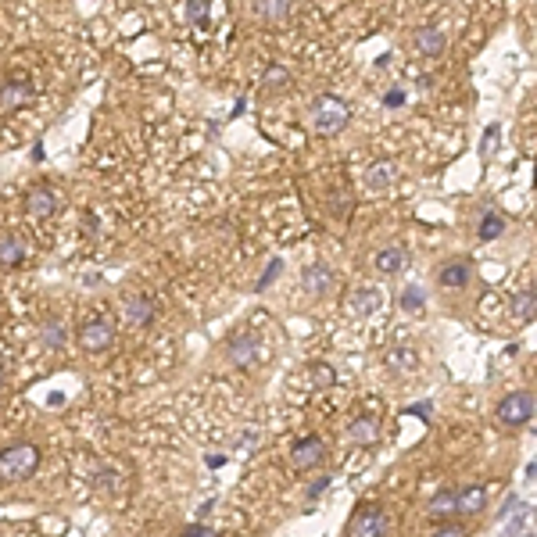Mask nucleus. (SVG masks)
<instances>
[{
  "label": "nucleus",
  "mask_w": 537,
  "mask_h": 537,
  "mask_svg": "<svg viewBox=\"0 0 537 537\" xmlns=\"http://www.w3.org/2000/svg\"><path fill=\"white\" fill-rule=\"evenodd\" d=\"M348 118H351L348 104L340 101V97H333V94H322V97L312 104V129L322 133V136L340 133V129L348 125Z\"/></svg>",
  "instance_id": "nucleus-1"
},
{
  "label": "nucleus",
  "mask_w": 537,
  "mask_h": 537,
  "mask_svg": "<svg viewBox=\"0 0 537 537\" xmlns=\"http://www.w3.org/2000/svg\"><path fill=\"white\" fill-rule=\"evenodd\" d=\"M36 465H40V452L32 444H11L0 452V476L4 480H25L36 473Z\"/></svg>",
  "instance_id": "nucleus-2"
},
{
  "label": "nucleus",
  "mask_w": 537,
  "mask_h": 537,
  "mask_svg": "<svg viewBox=\"0 0 537 537\" xmlns=\"http://www.w3.org/2000/svg\"><path fill=\"white\" fill-rule=\"evenodd\" d=\"M498 419L505 426H523L534 419V394L530 390H512L498 401Z\"/></svg>",
  "instance_id": "nucleus-3"
},
{
  "label": "nucleus",
  "mask_w": 537,
  "mask_h": 537,
  "mask_svg": "<svg viewBox=\"0 0 537 537\" xmlns=\"http://www.w3.org/2000/svg\"><path fill=\"white\" fill-rule=\"evenodd\" d=\"M348 534L351 537H383L387 534V512L376 509V505L358 509L355 519H351V527H348Z\"/></svg>",
  "instance_id": "nucleus-4"
},
{
  "label": "nucleus",
  "mask_w": 537,
  "mask_h": 537,
  "mask_svg": "<svg viewBox=\"0 0 537 537\" xmlns=\"http://www.w3.org/2000/svg\"><path fill=\"white\" fill-rule=\"evenodd\" d=\"M112 340H115V326L112 322H104V319H94V322H86V326L79 330V344L86 351H107L112 348Z\"/></svg>",
  "instance_id": "nucleus-5"
},
{
  "label": "nucleus",
  "mask_w": 537,
  "mask_h": 537,
  "mask_svg": "<svg viewBox=\"0 0 537 537\" xmlns=\"http://www.w3.org/2000/svg\"><path fill=\"white\" fill-rule=\"evenodd\" d=\"M294 470H315V465H322V459H326V444H322L319 437H304L301 444H294Z\"/></svg>",
  "instance_id": "nucleus-6"
},
{
  "label": "nucleus",
  "mask_w": 537,
  "mask_h": 537,
  "mask_svg": "<svg viewBox=\"0 0 537 537\" xmlns=\"http://www.w3.org/2000/svg\"><path fill=\"white\" fill-rule=\"evenodd\" d=\"M258 355H262L258 337H251V333H237V337H229V358H233V362H237L240 369L255 366V362H258Z\"/></svg>",
  "instance_id": "nucleus-7"
},
{
  "label": "nucleus",
  "mask_w": 537,
  "mask_h": 537,
  "mask_svg": "<svg viewBox=\"0 0 537 537\" xmlns=\"http://www.w3.org/2000/svg\"><path fill=\"white\" fill-rule=\"evenodd\" d=\"M408 251L405 247H383L380 255H376V268H380L383 276H398L401 268H408Z\"/></svg>",
  "instance_id": "nucleus-8"
},
{
  "label": "nucleus",
  "mask_w": 537,
  "mask_h": 537,
  "mask_svg": "<svg viewBox=\"0 0 537 537\" xmlns=\"http://www.w3.org/2000/svg\"><path fill=\"white\" fill-rule=\"evenodd\" d=\"M416 50L426 54V58H441V54L448 50V40H444V32L434 29V25H426L416 32Z\"/></svg>",
  "instance_id": "nucleus-9"
},
{
  "label": "nucleus",
  "mask_w": 537,
  "mask_h": 537,
  "mask_svg": "<svg viewBox=\"0 0 537 537\" xmlns=\"http://www.w3.org/2000/svg\"><path fill=\"white\" fill-rule=\"evenodd\" d=\"M333 286V273L326 265H312L304 268V291H308V297H322Z\"/></svg>",
  "instance_id": "nucleus-10"
},
{
  "label": "nucleus",
  "mask_w": 537,
  "mask_h": 537,
  "mask_svg": "<svg viewBox=\"0 0 537 537\" xmlns=\"http://www.w3.org/2000/svg\"><path fill=\"white\" fill-rule=\"evenodd\" d=\"M348 434H351V441H355V444L369 448V444L380 441V419H372V416H358V419L351 423Z\"/></svg>",
  "instance_id": "nucleus-11"
},
{
  "label": "nucleus",
  "mask_w": 537,
  "mask_h": 537,
  "mask_svg": "<svg viewBox=\"0 0 537 537\" xmlns=\"http://www.w3.org/2000/svg\"><path fill=\"white\" fill-rule=\"evenodd\" d=\"M125 319H129L133 326H147V322L154 319V301L143 297V294L129 297V301H125Z\"/></svg>",
  "instance_id": "nucleus-12"
},
{
  "label": "nucleus",
  "mask_w": 537,
  "mask_h": 537,
  "mask_svg": "<svg viewBox=\"0 0 537 537\" xmlns=\"http://www.w3.org/2000/svg\"><path fill=\"white\" fill-rule=\"evenodd\" d=\"M483 505H487V491H483V487H465V491L455 494V512L473 516V512H480Z\"/></svg>",
  "instance_id": "nucleus-13"
},
{
  "label": "nucleus",
  "mask_w": 537,
  "mask_h": 537,
  "mask_svg": "<svg viewBox=\"0 0 537 537\" xmlns=\"http://www.w3.org/2000/svg\"><path fill=\"white\" fill-rule=\"evenodd\" d=\"M22 262H25L22 240H14V237H4V240H0V265H4V268H18Z\"/></svg>",
  "instance_id": "nucleus-14"
},
{
  "label": "nucleus",
  "mask_w": 537,
  "mask_h": 537,
  "mask_svg": "<svg viewBox=\"0 0 537 537\" xmlns=\"http://www.w3.org/2000/svg\"><path fill=\"white\" fill-rule=\"evenodd\" d=\"M251 4H255L258 18H265V22H280L291 11V0H251Z\"/></svg>",
  "instance_id": "nucleus-15"
},
{
  "label": "nucleus",
  "mask_w": 537,
  "mask_h": 537,
  "mask_svg": "<svg viewBox=\"0 0 537 537\" xmlns=\"http://www.w3.org/2000/svg\"><path fill=\"white\" fill-rule=\"evenodd\" d=\"M398 176V165L394 161H380V165H372L369 169V176H366V183L372 187V190H383V187H390V179Z\"/></svg>",
  "instance_id": "nucleus-16"
},
{
  "label": "nucleus",
  "mask_w": 537,
  "mask_h": 537,
  "mask_svg": "<svg viewBox=\"0 0 537 537\" xmlns=\"http://www.w3.org/2000/svg\"><path fill=\"white\" fill-rule=\"evenodd\" d=\"M54 208H58V197H54L47 187H36V190L29 193V211H32V215H50Z\"/></svg>",
  "instance_id": "nucleus-17"
},
{
  "label": "nucleus",
  "mask_w": 537,
  "mask_h": 537,
  "mask_svg": "<svg viewBox=\"0 0 537 537\" xmlns=\"http://www.w3.org/2000/svg\"><path fill=\"white\" fill-rule=\"evenodd\" d=\"M380 308V294L376 291H358L355 297H351V312L355 315H369V312H376Z\"/></svg>",
  "instance_id": "nucleus-18"
},
{
  "label": "nucleus",
  "mask_w": 537,
  "mask_h": 537,
  "mask_svg": "<svg viewBox=\"0 0 537 537\" xmlns=\"http://www.w3.org/2000/svg\"><path fill=\"white\" fill-rule=\"evenodd\" d=\"M441 283L444 286H465V283H470V265H465V262L448 265L444 273H441Z\"/></svg>",
  "instance_id": "nucleus-19"
},
{
  "label": "nucleus",
  "mask_w": 537,
  "mask_h": 537,
  "mask_svg": "<svg viewBox=\"0 0 537 537\" xmlns=\"http://www.w3.org/2000/svg\"><path fill=\"white\" fill-rule=\"evenodd\" d=\"M501 233H505V219L494 215V211H487L480 219V240H494V237H501Z\"/></svg>",
  "instance_id": "nucleus-20"
},
{
  "label": "nucleus",
  "mask_w": 537,
  "mask_h": 537,
  "mask_svg": "<svg viewBox=\"0 0 537 537\" xmlns=\"http://www.w3.org/2000/svg\"><path fill=\"white\" fill-rule=\"evenodd\" d=\"M29 97H32V86H29V83H8V86H4V104H8V107L25 104Z\"/></svg>",
  "instance_id": "nucleus-21"
},
{
  "label": "nucleus",
  "mask_w": 537,
  "mask_h": 537,
  "mask_svg": "<svg viewBox=\"0 0 537 537\" xmlns=\"http://www.w3.org/2000/svg\"><path fill=\"white\" fill-rule=\"evenodd\" d=\"M430 509H434L437 516L455 512V491H437V494H434V501H430Z\"/></svg>",
  "instance_id": "nucleus-22"
},
{
  "label": "nucleus",
  "mask_w": 537,
  "mask_h": 537,
  "mask_svg": "<svg viewBox=\"0 0 537 537\" xmlns=\"http://www.w3.org/2000/svg\"><path fill=\"white\" fill-rule=\"evenodd\" d=\"M512 308H516V315H519V319H523V322H534V291H527V294H519V297H516V304H512Z\"/></svg>",
  "instance_id": "nucleus-23"
},
{
  "label": "nucleus",
  "mask_w": 537,
  "mask_h": 537,
  "mask_svg": "<svg viewBox=\"0 0 537 537\" xmlns=\"http://www.w3.org/2000/svg\"><path fill=\"white\" fill-rule=\"evenodd\" d=\"M401 308L405 312H423V291L419 286H408V291L401 294Z\"/></svg>",
  "instance_id": "nucleus-24"
},
{
  "label": "nucleus",
  "mask_w": 537,
  "mask_h": 537,
  "mask_svg": "<svg viewBox=\"0 0 537 537\" xmlns=\"http://www.w3.org/2000/svg\"><path fill=\"white\" fill-rule=\"evenodd\" d=\"M43 344H47V348H61V344H65V326H58V322H47V326H43Z\"/></svg>",
  "instance_id": "nucleus-25"
},
{
  "label": "nucleus",
  "mask_w": 537,
  "mask_h": 537,
  "mask_svg": "<svg viewBox=\"0 0 537 537\" xmlns=\"http://www.w3.org/2000/svg\"><path fill=\"white\" fill-rule=\"evenodd\" d=\"M312 376H315V383H319V387H330V383L337 380L333 366H315V369H312Z\"/></svg>",
  "instance_id": "nucleus-26"
},
{
  "label": "nucleus",
  "mask_w": 537,
  "mask_h": 537,
  "mask_svg": "<svg viewBox=\"0 0 537 537\" xmlns=\"http://www.w3.org/2000/svg\"><path fill=\"white\" fill-rule=\"evenodd\" d=\"M430 537H465V527L462 523H441Z\"/></svg>",
  "instance_id": "nucleus-27"
},
{
  "label": "nucleus",
  "mask_w": 537,
  "mask_h": 537,
  "mask_svg": "<svg viewBox=\"0 0 537 537\" xmlns=\"http://www.w3.org/2000/svg\"><path fill=\"white\" fill-rule=\"evenodd\" d=\"M491 147H498V125H491L487 133H483V143H480V154H491Z\"/></svg>",
  "instance_id": "nucleus-28"
},
{
  "label": "nucleus",
  "mask_w": 537,
  "mask_h": 537,
  "mask_svg": "<svg viewBox=\"0 0 537 537\" xmlns=\"http://www.w3.org/2000/svg\"><path fill=\"white\" fill-rule=\"evenodd\" d=\"M204 8H208V0H190L187 18H190V22H201V18H204Z\"/></svg>",
  "instance_id": "nucleus-29"
},
{
  "label": "nucleus",
  "mask_w": 537,
  "mask_h": 537,
  "mask_svg": "<svg viewBox=\"0 0 537 537\" xmlns=\"http://www.w3.org/2000/svg\"><path fill=\"white\" fill-rule=\"evenodd\" d=\"M276 276H280V258H276L273 265H268V273H265V276H262V280H258L255 286H258V291H265V286H268V283H273Z\"/></svg>",
  "instance_id": "nucleus-30"
},
{
  "label": "nucleus",
  "mask_w": 537,
  "mask_h": 537,
  "mask_svg": "<svg viewBox=\"0 0 537 537\" xmlns=\"http://www.w3.org/2000/svg\"><path fill=\"white\" fill-rule=\"evenodd\" d=\"M519 534H523V516H516L512 523L505 527V534H501V537H519Z\"/></svg>",
  "instance_id": "nucleus-31"
},
{
  "label": "nucleus",
  "mask_w": 537,
  "mask_h": 537,
  "mask_svg": "<svg viewBox=\"0 0 537 537\" xmlns=\"http://www.w3.org/2000/svg\"><path fill=\"white\" fill-rule=\"evenodd\" d=\"M383 104H387V107H401V104H405V94H401V90H390V94L383 97Z\"/></svg>",
  "instance_id": "nucleus-32"
},
{
  "label": "nucleus",
  "mask_w": 537,
  "mask_h": 537,
  "mask_svg": "<svg viewBox=\"0 0 537 537\" xmlns=\"http://www.w3.org/2000/svg\"><path fill=\"white\" fill-rule=\"evenodd\" d=\"M183 537H215V530L211 527H187Z\"/></svg>",
  "instance_id": "nucleus-33"
},
{
  "label": "nucleus",
  "mask_w": 537,
  "mask_h": 537,
  "mask_svg": "<svg viewBox=\"0 0 537 537\" xmlns=\"http://www.w3.org/2000/svg\"><path fill=\"white\" fill-rule=\"evenodd\" d=\"M326 487H330V476H322V480H315V483H312V487H308V498H319V494H322V491H326Z\"/></svg>",
  "instance_id": "nucleus-34"
},
{
  "label": "nucleus",
  "mask_w": 537,
  "mask_h": 537,
  "mask_svg": "<svg viewBox=\"0 0 537 537\" xmlns=\"http://www.w3.org/2000/svg\"><path fill=\"white\" fill-rule=\"evenodd\" d=\"M408 412H412V416H419V419H423V423H426V419H430V405H426V401H423V405H412V408H408Z\"/></svg>",
  "instance_id": "nucleus-35"
},
{
  "label": "nucleus",
  "mask_w": 537,
  "mask_h": 537,
  "mask_svg": "<svg viewBox=\"0 0 537 537\" xmlns=\"http://www.w3.org/2000/svg\"><path fill=\"white\" fill-rule=\"evenodd\" d=\"M222 462H226V455H211V459H208V465H211V470H219Z\"/></svg>",
  "instance_id": "nucleus-36"
},
{
  "label": "nucleus",
  "mask_w": 537,
  "mask_h": 537,
  "mask_svg": "<svg viewBox=\"0 0 537 537\" xmlns=\"http://www.w3.org/2000/svg\"><path fill=\"white\" fill-rule=\"evenodd\" d=\"M0 376H4V366H0Z\"/></svg>",
  "instance_id": "nucleus-37"
},
{
  "label": "nucleus",
  "mask_w": 537,
  "mask_h": 537,
  "mask_svg": "<svg viewBox=\"0 0 537 537\" xmlns=\"http://www.w3.org/2000/svg\"><path fill=\"white\" fill-rule=\"evenodd\" d=\"M527 537H534V534H527Z\"/></svg>",
  "instance_id": "nucleus-38"
}]
</instances>
